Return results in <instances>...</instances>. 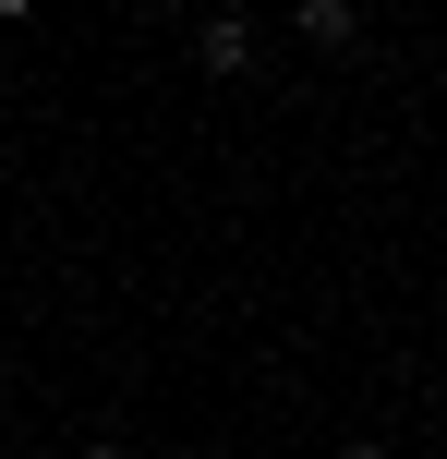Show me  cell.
Wrapping results in <instances>:
<instances>
[{
    "label": "cell",
    "instance_id": "cell-1",
    "mask_svg": "<svg viewBox=\"0 0 447 459\" xmlns=\"http://www.w3.org/2000/svg\"><path fill=\"white\" fill-rule=\"evenodd\" d=\"M193 61H206V73H242V61H254V24H242V13H206V37H193Z\"/></svg>",
    "mask_w": 447,
    "mask_h": 459
},
{
    "label": "cell",
    "instance_id": "cell-2",
    "mask_svg": "<svg viewBox=\"0 0 447 459\" xmlns=\"http://www.w3.org/2000/svg\"><path fill=\"white\" fill-rule=\"evenodd\" d=\"M290 24H303V48H351V0H290Z\"/></svg>",
    "mask_w": 447,
    "mask_h": 459
},
{
    "label": "cell",
    "instance_id": "cell-3",
    "mask_svg": "<svg viewBox=\"0 0 447 459\" xmlns=\"http://www.w3.org/2000/svg\"><path fill=\"white\" fill-rule=\"evenodd\" d=\"M339 459H387V447H375V436H363V447H339Z\"/></svg>",
    "mask_w": 447,
    "mask_h": 459
},
{
    "label": "cell",
    "instance_id": "cell-4",
    "mask_svg": "<svg viewBox=\"0 0 447 459\" xmlns=\"http://www.w3.org/2000/svg\"><path fill=\"white\" fill-rule=\"evenodd\" d=\"M13 13H37V0H0V24H13Z\"/></svg>",
    "mask_w": 447,
    "mask_h": 459
},
{
    "label": "cell",
    "instance_id": "cell-5",
    "mask_svg": "<svg viewBox=\"0 0 447 459\" xmlns=\"http://www.w3.org/2000/svg\"><path fill=\"white\" fill-rule=\"evenodd\" d=\"M85 459H133V447H85Z\"/></svg>",
    "mask_w": 447,
    "mask_h": 459
}]
</instances>
